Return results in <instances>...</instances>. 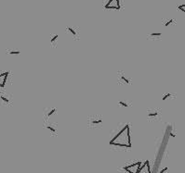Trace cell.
<instances>
[{"instance_id":"cell-7","label":"cell","mask_w":185,"mask_h":173,"mask_svg":"<svg viewBox=\"0 0 185 173\" xmlns=\"http://www.w3.org/2000/svg\"><path fill=\"white\" fill-rule=\"evenodd\" d=\"M123 0H103V8L105 9H116L119 10L123 7Z\"/></svg>"},{"instance_id":"cell-14","label":"cell","mask_w":185,"mask_h":173,"mask_svg":"<svg viewBox=\"0 0 185 173\" xmlns=\"http://www.w3.org/2000/svg\"><path fill=\"white\" fill-rule=\"evenodd\" d=\"M9 76V71H4L2 73H0V88L6 87Z\"/></svg>"},{"instance_id":"cell-3","label":"cell","mask_w":185,"mask_h":173,"mask_svg":"<svg viewBox=\"0 0 185 173\" xmlns=\"http://www.w3.org/2000/svg\"><path fill=\"white\" fill-rule=\"evenodd\" d=\"M163 118V109L158 107H152L146 110V120L149 123L160 122Z\"/></svg>"},{"instance_id":"cell-10","label":"cell","mask_w":185,"mask_h":173,"mask_svg":"<svg viewBox=\"0 0 185 173\" xmlns=\"http://www.w3.org/2000/svg\"><path fill=\"white\" fill-rule=\"evenodd\" d=\"M57 113V108L54 107H46L43 109L44 120H51V118Z\"/></svg>"},{"instance_id":"cell-6","label":"cell","mask_w":185,"mask_h":173,"mask_svg":"<svg viewBox=\"0 0 185 173\" xmlns=\"http://www.w3.org/2000/svg\"><path fill=\"white\" fill-rule=\"evenodd\" d=\"M116 82L118 85H129L132 83L131 76L126 73L125 70H119L116 73Z\"/></svg>"},{"instance_id":"cell-11","label":"cell","mask_w":185,"mask_h":173,"mask_svg":"<svg viewBox=\"0 0 185 173\" xmlns=\"http://www.w3.org/2000/svg\"><path fill=\"white\" fill-rule=\"evenodd\" d=\"M161 24L165 28H171V27L176 26L177 21L173 18H163L161 21Z\"/></svg>"},{"instance_id":"cell-13","label":"cell","mask_w":185,"mask_h":173,"mask_svg":"<svg viewBox=\"0 0 185 173\" xmlns=\"http://www.w3.org/2000/svg\"><path fill=\"white\" fill-rule=\"evenodd\" d=\"M176 97H177V94L172 92H165L162 94V100L165 102H170L172 100H175Z\"/></svg>"},{"instance_id":"cell-9","label":"cell","mask_w":185,"mask_h":173,"mask_svg":"<svg viewBox=\"0 0 185 173\" xmlns=\"http://www.w3.org/2000/svg\"><path fill=\"white\" fill-rule=\"evenodd\" d=\"M142 161H136L134 163H131L129 165H126L125 167H123L122 169V171H125V172H129V173H138V170H139V166L142 165Z\"/></svg>"},{"instance_id":"cell-12","label":"cell","mask_w":185,"mask_h":173,"mask_svg":"<svg viewBox=\"0 0 185 173\" xmlns=\"http://www.w3.org/2000/svg\"><path fill=\"white\" fill-rule=\"evenodd\" d=\"M146 37L150 41H160L163 39V33L162 31H152L148 34Z\"/></svg>"},{"instance_id":"cell-17","label":"cell","mask_w":185,"mask_h":173,"mask_svg":"<svg viewBox=\"0 0 185 173\" xmlns=\"http://www.w3.org/2000/svg\"><path fill=\"white\" fill-rule=\"evenodd\" d=\"M59 43V34H50V47L57 48Z\"/></svg>"},{"instance_id":"cell-2","label":"cell","mask_w":185,"mask_h":173,"mask_svg":"<svg viewBox=\"0 0 185 173\" xmlns=\"http://www.w3.org/2000/svg\"><path fill=\"white\" fill-rule=\"evenodd\" d=\"M87 127L91 131L100 130L103 128V117L101 114H91L87 117Z\"/></svg>"},{"instance_id":"cell-20","label":"cell","mask_w":185,"mask_h":173,"mask_svg":"<svg viewBox=\"0 0 185 173\" xmlns=\"http://www.w3.org/2000/svg\"><path fill=\"white\" fill-rule=\"evenodd\" d=\"M168 169V168H165V169H162L160 172H161V173H163V172H165V171H167Z\"/></svg>"},{"instance_id":"cell-19","label":"cell","mask_w":185,"mask_h":173,"mask_svg":"<svg viewBox=\"0 0 185 173\" xmlns=\"http://www.w3.org/2000/svg\"><path fill=\"white\" fill-rule=\"evenodd\" d=\"M177 8L178 10H181L182 13H184L185 12V4H181V5H178Z\"/></svg>"},{"instance_id":"cell-4","label":"cell","mask_w":185,"mask_h":173,"mask_svg":"<svg viewBox=\"0 0 185 173\" xmlns=\"http://www.w3.org/2000/svg\"><path fill=\"white\" fill-rule=\"evenodd\" d=\"M43 129L51 137H58L59 135V124L55 121L44 120Z\"/></svg>"},{"instance_id":"cell-8","label":"cell","mask_w":185,"mask_h":173,"mask_svg":"<svg viewBox=\"0 0 185 173\" xmlns=\"http://www.w3.org/2000/svg\"><path fill=\"white\" fill-rule=\"evenodd\" d=\"M13 104V97L9 93L0 92V107H11Z\"/></svg>"},{"instance_id":"cell-18","label":"cell","mask_w":185,"mask_h":173,"mask_svg":"<svg viewBox=\"0 0 185 173\" xmlns=\"http://www.w3.org/2000/svg\"><path fill=\"white\" fill-rule=\"evenodd\" d=\"M6 54L11 55V56H16V55H20L21 54V50L17 49V48H7L5 50Z\"/></svg>"},{"instance_id":"cell-16","label":"cell","mask_w":185,"mask_h":173,"mask_svg":"<svg viewBox=\"0 0 185 173\" xmlns=\"http://www.w3.org/2000/svg\"><path fill=\"white\" fill-rule=\"evenodd\" d=\"M133 106V103L131 100L129 99H122L117 102V107L121 108H129Z\"/></svg>"},{"instance_id":"cell-5","label":"cell","mask_w":185,"mask_h":173,"mask_svg":"<svg viewBox=\"0 0 185 173\" xmlns=\"http://www.w3.org/2000/svg\"><path fill=\"white\" fill-rule=\"evenodd\" d=\"M64 31L74 41L81 39V29L77 25H68L64 28Z\"/></svg>"},{"instance_id":"cell-15","label":"cell","mask_w":185,"mask_h":173,"mask_svg":"<svg viewBox=\"0 0 185 173\" xmlns=\"http://www.w3.org/2000/svg\"><path fill=\"white\" fill-rule=\"evenodd\" d=\"M149 160H146V161L142 162V165L139 166L138 173H150V164H149Z\"/></svg>"},{"instance_id":"cell-1","label":"cell","mask_w":185,"mask_h":173,"mask_svg":"<svg viewBox=\"0 0 185 173\" xmlns=\"http://www.w3.org/2000/svg\"><path fill=\"white\" fill-rule=\"evenodd\" d=\"M110 148L113 151L127 152L131 150L130 124L118 122L110 132Z\"/></svg>"}]
</instances>
